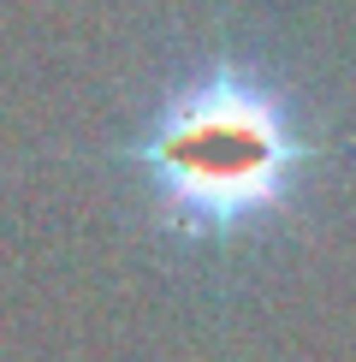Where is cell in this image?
<instances>
[{
	"label": "cell",
	"instance_id": "1",
	"mask_svg": "<svg viewBox=\"0 0 356 362\" xmlns=\"http://www.w3.org/2000/svg\"><path fill=\"white\" fill-rule=\"evenodd\" d=\"M279 137L273 125L256 113H214L202 125H190V137L167 148V167L178 190L202 208V214H244L249 202H261L273 190L279 173Z\"/></svg>",
	"mask_w": 356,
	"mask_h": 362
}]
</instances>
